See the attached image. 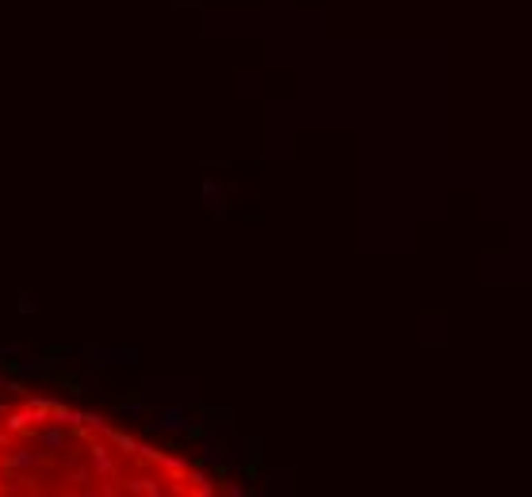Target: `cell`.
<instances>
[{"instance_id": "cell-1", "label": "cell", "mask_w": 532, "mask_h": 497, "mask_svg": "<svg viewBox=\"0 0 532 497\" xmlns=\"http://www.w3.org/2000/svg\"><path fill=\"white\" fill-rule=\"evenodd\" d=\"M50 463V451H46V447H16L12 444L8 451H0V471H16V474H39L42 467Z\"/></svg>"}, {"instance_id": "cell-2", "label": "cell", "mask_w": 532, "mask_h": 497, "mask_svg": "<svg viewBox=\"0 0 532 497\" xmlns=\"http://www.w3.org/2000/svg\"><path fill=\"white\" fill-rule=\"evenodd\" d=\"M200 463L211 467V471H218V478H222V474H230V471H238V467H241V456H234V451L215 436V432H207V436H203V456H200Z\"/></svg>"}, {"instance_id": "cell-3", "label": "cell", "mask_w": 532, "mask_h": 497, "mask_svg": "<svg viewBox=\"0 0 532 497\" xmlns=\"http://www.w3.org/2000/svg\"><path fill=\"white\" fill-rule=\"evenodd\" d=\"M73 356H88L84 364H100V367H115V364H142V348H69Z\"/></svg>"}, {"instance_id": "cell-4", "label": "cell", "mask_w": 532, "mask_h": 497, "mask_svg": "<svg viewBox=\"0 0 532 497\" xmlns=\"http://www.w3.org/2000/svg\"><path fill=\"white\" fill-rule=\"evenodd\" d=\"M191 413H188V406H165L153 421H146V429L150 432H180V436H188V429H191Z\"/></svg>"}, {"instance_id": "cell-5", "label": "cell", "mask_w": 532, "mask_h": 497, "mask_svg": "<svg viewBox=\"0 0 532 497\" xmlns=\"http://www.w3.org/2000/svg\"><path fill=\"white\" fill-rule=\"evenodd\" d=\"M27 436H31L39 447H46L50 456H58V451H66V447H69V429H66V425H58V421L39 425V429H31Z\"/></svg>"}, {"instance_id": "cell-6", "label": "cell", "mask_w": 532, "mask_h": 497, "mask_svg": "<svg viewBox=\"0 0 532 497\" xmlns=\"http://www.w3.org/2000/svg\"><path fill=\"white\" fill-rule=\"evenodd\" d=\"M88 467H92V474L96 478H119V463H115V456H111V447L108 444H96V440H88Z\"/></svg>"}, {"instance_id": "cell-7", "label": "cell", "mask_w": 532, "mask_h": 497, "mask_svg": "<svg viewBox=\"0 0 532 497\" xmlns=\"http://www.w3.org/2000/svg\"><path fill=\"white\" fill-rule=\"evenodd\" d=\"M123 489L126 494H146V497H165L169 494V489L161 486L158 478H150V474H134V478H126Z\"/></svg>"}, {"instance_id": "cell-8", "label": "cell", "mask_w": 532, "mask_h": 497, "mask_svg": "<svg viewBox=\"0 0 532 497\" xmlns=\"http://www.w3.org/2000/svg\"><path fill=\"white\" fill-rule=\"evenodd\" d=\"M222 203H226V188L215 180V176H207V180H203V207L215 211V215L222 218Z\"/></svg>"}, {"instance_id": "cell-9", "label": "cell", "mask_w": 532, "mask_h": 497, "mask_svg": "<svg viewBox=\"0 0 532 497\" xmlns=\"http://www.w3.org/2000/svg\"><path fill=\"white\" fill-rule=\"evenodd\" d=\"M188 482H191V494H196V497H211V494H215V482H211V474L207 471H203V467H191V471H188Z\"/></svg>"}, {"instance_id": "cell-10", "label": "cell", "mask_w": 532, "mask_h": 497, "mask_svg": "<svg viewBox=\"0 0 532 497\" xmlns=\"http://www.w3.org/2000/svg\"><path fill=\"white\" fill-rule=\"evenodd\" d=\"M104 436H108V444L119 447L123 456H138V440H134L131 432H119V429H111V425H108V432H104Z\"/></svg>"}, {"instance_id": "cell-11", "label": "cell", "mask_w": 532, "mask_h": 497, "mask_svg": "<svg viewBox=\"0 0 532 497\" xmlns=\"http://www.w3.org/2000/svg\"><path fill=\"white\" fill-rule=\"evenodd\" d=\"M31 421H35V413L31 409H4V425H8L12 432H31Z\"/></svg>"}, {"instance_id": "cell-12", "label": "cell", "mask_w": 532, "mask_h": 497, "mask_svg": "<svg viewBox=\"0 0 532 497\" xmlns=\"http://www.w3.org/2000/svg\"><path fill=\"white\" fill-rule=\"evenodd\" d=\"M158 467H165V471H169V478H173V482H188V463H184L180 456H165V451H161Z\"/></svg>"}, {"instance_id": "cell-13", "label": "cell", "mask_w": 532, "mask_h": 497, "mask_svg": "<svg viewBox=\"0 0 532 497\" xmlns=\"http://www.w3.org/2000/svg\"><path fill=\"white\" fill-rule=\"evenodd\" d=\"M218 489H222L226 497H249V494H253V486H241V482L226 478V474H222V478H218Z\"/></svg>"}, {"instance_id": "cell-14", "label": "cell", "mask_w": 532, "mask_h": 497, "mask_svg": "<svg viewBox=\"0 0 532 497\" xmlns=\"http://www.w3.org/2000/svg\"><path fill=\"white\" fill-rule=\"evenodd\" d=\"M115 413L119 417H126V421H142V413H146V409H142V402H115Z\"/></svg>"}, {"instance_id": "cell-15", "label": "cell", "mask_w": 532, "mask_h": 497, "mask_svg": "<svg viewBox=\"0 0 532 497\" xmlns=\"http://www.w3.org/2000/svg\"><path fill=\"white\" fill-rule=\"evenodd\" d=\"M84 429L88 432H108V421L100 413H84Z\"/></svg>"}, {"instance_id": "cell-16", "label": "cell", "mask_w": 532, "mask_h": 497, "mask_svg": "<svg viewBox=\"0 0 532 497\" xmlns=\"http://www.w3.org/2000/svg\"><path fill=\"white\" fill-rule=\"evenodd\" d=\"M19 314H27V318L39 314V298H35V295H19Z\"/></svg>"}, {"instance_id": "cell-17", "label": "cell", "mask_w": 532, "mask_h": 497, "mask_svg": "<svg viewBox=\"0 0 532 497\" xmlns=\"http://www.w3.org/2000/svg\"><path fill=\"white\" fill-rule=\"evenodd\" d=\"M0 356H4V360H16L19 356V344H16V340H4V344H0Z\"/></svg>"}, {"instance_id": "cell-18", "label": "cell", "mask_w": 532, "mask_h": 497, "mask_svg": "<svg viewBox=\"0 0 532 497\" xmlns=\"http://www.w3.org/2000/svg\"><path fill=\"white\" fill-rule=\"evenodd\" d=\"M12 436H16V432H12L8 425H0V451H8L12 447Z\"/></svg>"}, {"instance_id": "cell-19", "label": "cell", "mask_w": 532, "mask_h": 497, "mask_svg": "<svg viewBox=\"0 0 532 497\" xmlns=\"http://www.w3.org/2000/svg\"><path fill=\"white\" fill-rule=\"evenodd\" d=\"M0 390H8V379H4V371H0Z\"/></svg>"}, {"instance_id": "cell-20", "label": "cell", "mask_w": 532, "mask_h": 497, "mask_svg": "<svg viewBox=\"0 0 532 497\" xmlns=\"http://www.w3.org/2000/svg\"><path fill=\"white\" fill-rule=\"evenodd\" d=\"M0 494H4V482H0Z\"/></svg>"}]
</instances>
